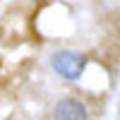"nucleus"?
Returning <instances> with one entry per match:
<instances>
[{
    "label": "nucleus",
    "mask_w": 120,
    "mask_h": 120,
    "mask_svg": "<svg viewBox=\"0 0 120 120\" xmlns=\"http://www.w3.org/2000/svg\"><path fill=\"white\" fill-rule=\"evenodd\" d=\"M51 65L63 79L79 82V77H82L84 67H86V58L75 53V51H60V53H55L51 58Z\"/></svg>",
    "instance_id": "f257e3e1"
},
{
    "label": "nucleus",
    "mask_w": 120,
    "mask_h": 120,
    "mask_svg": "<svg viewBox=\"0 0 120 120\" xmlns=\"http://www.w3.org/2000/svg\"><path fill=\"white\" fill-rule=\"evenodd\" d=\"M53 120H89V111L79 98H60L53 108Z\"/></svg>",
    "instance_id": "f03ea898"
}]
</instances>
